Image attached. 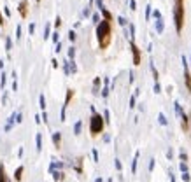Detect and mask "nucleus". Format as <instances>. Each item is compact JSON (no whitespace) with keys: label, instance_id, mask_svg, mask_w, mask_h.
Instances as JSON below:
<instances>
[{"label":"nucleus","instance_id":"39","mask_svg":"<svg viewBox=\"0 0 191 182\" xmlns=\"http://www.w3.org/2000/svg\"><path fill=\"white\" fill-rule=\"evenodd\" d=\"M2 21H4V19H2V14H0V25H2Z\"/></svg>","mask_w":191,"mask_h":182},{"label":"nucleus","instance_id":"27","mask_svg":"<svg viewBox=\"0 0 191 182\" xmlns=\"http://www.w3.org/2000/svg\"><path fill=\"white\" fill-rule=\"evenodd\" d=\"M21 117H23L21 112H18V114H16V123H21Z\"/></svg>","mask_w":191,"mask_h":182},{"label":"nucleus","instance_id":"3","mask_svg":"<svg viewBox=\"0 0 191 182\" xmlns=\"http://www.w3.org/2000/svg\"><path fill=\"white\" fill-rule=\"evenodd\" d=\"M104 128V117L100 114H93L91 117V124H90V130H91V135H98Z\"/></svg>","mask_w":191,"mask_h":182},{"label":"nucleus","instance_id":"36","mask_svg":"<svg viewBox=\"0 0 191 182\" xmlns=\"http://www.w3.org/2000/svg\"><path fill=\"white\" fill-rule=\"evenodd\" d=\"M93 158H95V161H98V152L97 151H93Z\"/></svg>","mask_w":191,"mask_h":182},{"label":"nucleus","instance_id":"7","mask_svg":"<svg viewBox=\"0 0 191 182\" xmlns=\"http://www.w3.org/2000/svg\"><path fill=\"white\" fill-rule=\"evenodd\" d=\"M21 174H23V167H19V168L14 172V179H16V181H21Z\"/></svg>","mask_w":191,"mask_h":182},{"label":"nucleus","instance_id":"32","mask_svg":"<svg viewBox=\"0 0 191 182\" xmlns=\"http://www.w3.org/2000/svg\"><path fill=\"white\" fill-rule=\"evenodd\" d=\"M28 30H30V33H33V30H35V25H33V23H32V25H30V26H28Z\"/></svg>","mask_w":191,"mask_h":182},{"label":"nucleus","instance_id":"21","mask_svg":"<svg viewBox=\"0 0 191 182\" xmlns=\"http://www.w3.org/2000/svg\"><path fill=\"white\" fill-rule=\"evenodd\" d=\"M49 37V25L46 26V30H44V39H47Z\"/></svg>","mask_w":191,"mask_h":182},{"label":"nucleus","instance_id":"11","mask_svg":"<svg viewBox=\"0 0 191 182\" xmlns=\"http://www.w3.org/2000/svg\"><path fill=\"white\" fill-rule=\"evenodd\" d=\"M39 102H40V109L44 110V109H46V98H44V95L39 96Z\"/></svg>","mask_w":191,"mask_h":182},{"label":"nucleus","instance_id":"37","mask_svg":"<svg viewBox=\"0 0 191 182\" xmlns=\"http://www.w3.org/2000/svg\"><path fill=\"white\" fill-rule=\"evenodd\" d=\"M116 168H118V170H121V163H119V160H116Z\"/></svg>","mask_w":191,"mask_h":182},{"label":"nucleus","instance_id":"35","mask_svg":"<svg viewBox=\"0 0 191 182\" xmlns=\"http://www.w3.org/2000/svg\"><path fill=\"white\" fill-rule=\"evenodd\" d=\"M118 21H119V25H126V21H125V18H119Z\"/></svg>","mask_w":191,"mask_h":182},{"label":"nucleus","instance_id":"12","mask_svg":"<svg viewBox=\"0 0 191 182\" xmlns=\"http://www.w3.org/2000/svg\"><path fill=\"white\" fill-rule=\"evenodd\" d=\"M53 142H54L56 147L60 145V133H54V135H53Z\"/></svg>","mask_w":191,"mask_h":182},{"label":"nucleus","instance_id":"5","mask_svg":"<svg viewBox=\"0 0 191 182\" xmlns=\"http://www.w3.org/2000/svg\"><path fill=\"white\" fill-rule=\"evenodd\" d=\"M163 28H165V26H163V19H156V32H158V33H161V32H163Z\"/></svg>","mask_w":191,"mask_h":182},{"label":"nucleus","instance_id":"22","mask_svg":"<svg viewBox=\"0 0 191 182\" xmlns=\"http://www.w3.org/2000/svg\"><path fill=\"white\" fill-rule=\"evenodd\" d=\"M107 95H109V88H107V86H105V88H104V91H102V96H104V98H105V96H107Z\"/></svg>","mask_w":191,"mask_h":182},{"label":"nucleus","instance_id":"9","mask_svg":"<svg viewBox=\"0 0 191 182\" xmlns=\"http://www.w3.org/2000/svg\"><path fill=\"white\" fill-rule=\"evenodd\" d=\"M137 161H139V152H135V158H133V163H132V172L137 170Z\"/></svg>","mask_w":191,"mask_h":182},{"label":"nucleus","instance_id":"23","mask_svg":"<svg viewBox=\"0 0 191 182\" xmlns=\"http://www.w3.org/2000/svg\"><path fill=\"white\" fill-rule=\"evenodd\" d=\"M133 107H135V96L130 98V109H133Z\"/></svg>","mask_w":191,"mask_h":182},{"label":"nucleus","instance_id":"17","mask_svg":"<svg viewBox=\"0 0 191 182\" xmlns=\"http://www.w3.org/2000/svg\"><path fill=\"white\" fill-rule=\"evenodd\" d=\"M181 170H183V174H188V165L186 163H181Z\"/></svg>","mask_w":191,"mask_h":182},{"label":"nucleus","instance_id":"1","mask_svg":"<svg viewBox=\"0 0 191 182\" xmlns=\"http://www.w3.org/2000/svg\"><path fill=\"white\" fill-rule=\"evenodd\" d=\"M174 16H175V28H177V32H181V30H183V21H184V7H183V0H177Z\"/></svg>","mask_w":191,"mask_h":182},{"label":"nucleus","instance_id":"29","mask_svg":"<svg viewBox=\"0 0 191 182\" xmlns=\"http://www.w3.org/2000/svg\"><path fill=\"white\" fill-rule=\"evenodd\" d=\"M130 9H132V11H135V9H137V7H135V0H132V2H130Z\"/></svg>","mask_w":191,"mask_h":182},{"label":"nucleus","instance_id":"41","mask_svg":"<svg viewBox=\"0 0 191 182\" xmlns=\"http://www.w3.org/2000/svg\"><path fill=\"white\" fill-rule=\"evenodd\" d=\"M37 2H40V0H37Z\"/></svg>","mask_w":191,"mask_h":182},{"label":"nucleus","instance_id":"40","mask_svg":"<svg viewBox=\"0 0 191 182\" xmlns=\"http://www.w3.org/2000/svg\"><path fill=\"white\" fill-rule=\"evenodd\" d=\"M95 182H102V179H97V181H95Z\"/></svg>","mask_w":191,"mask_h":182},{"label":"nucleus","instance_id":"25","mask_svg":"<svg viewBox=\"0 0 191 182\" xmlns=\"http://www.w3.org/2000/svg\"><path fill=\"white\" fill-rule=\"evenodd\" d=\"M53 40H54V42H56V44H58V42H60V37H58V33H53Z\"/></svg>","mask_w":191,"mask_h":182},{"label":"nucleus","instance_id":"13","mask_svg":"<svg viewBox=\"0 0 191 182\" xmlns=\"http://www.w3.org/2000/svg\"><path fill=\"white\" fill-rule=\"evenodd\" d=\"M16 39H18V40L21 39V26H19V25L16 26Z\"/></svg>","mask_w":191,"mask_h":182},{"label":"nucleus","instance_id":"6","mask_svg":"<svg viewBox=\"0 0 191 182\" xmlns=\"http://www.w3.org/2000/svg\"><path fill=\"white\" fill-rule=\"evenodd\" d=\"M37 151L39 152L42 151V135L40 133H37Z\"/></svg>","mask_w":191,"mask_h":182},{"label":"nucleus","instance_id":"30","mask_svg":"<svg viewBox=\"0 0 191 182\" xmlns=\"http://www.w3.org/2000/svg\"><path fill=\"white\" fill-rule=\"evenodd\" d=\"M183 181H184V182H190V175H188V174H184V175H183Z\"/></svg>","mask_w":191,"mask_h":182},{"label":"nucleus","instance_id":"20","mask_svg":"<svg viewBox=\"0 0 191 182\" xmlns=\"http://www.w3.org/2000/svg\"><path fill=\"white\" fill-rule=\"evenodd\" d=\"M149 16H151V5H147V9H146V18L149 19Z\"/></svg>","mask_w":191,"mask_h":182},{"label":"nucleus","instance_id":"15","mask_svg":"<svg viewBox=\"0 0 191 182\" xmlns=\"http://www.w3.org/2000/svg\"><path fill=\"white\" fill-rule=\"evenodd\" d=\"M160 91H161V86H160V82L156 81V82H154V93H160Z\"/></svg>","mask_w":191,"mask_h":182},{"label":"nucleus","instance_id":"10","mask_svg":"<svg viewBox=\"0 0 191 182\" xmlns=\"http://www.w3.org/2000/svg\"><path fill=\"white\" fill-rule=\"evenodd\" d=\"M11 47H12V39H11V37H7V40H5V49H7V51H11Z\"/></svg>","mask_w":191,"mask_h":182},{"label":"nucleus","instance_id":"33","mask_svg":"<svg viewBox=\"0 0 191 182\" xmlns=\"http://www.w3.org/2000/svg\"><path fill=\"white\" fill-rule=\"evenodd\" d=\"M54 51H56V53H60V51H61V44H60V42L56 44V49H54Z\"/></svg>","mask_w":191,"mask_h":182},{"label":"nucleus","instance_id":"8","mask_svg":"<svg viewBox=\"0 0 191 182\" xmlns=\"http://www.w3.org/2000/svg\"><path fill=\"white\" fill-rule=\"evenodd\" d=\"M81 128H82V123H81V121H77V123H75V126H74L75 135H79V133H81Z\"/></svg>","mask_w":191,"mask_h":182},{"label":"nucleus","instance_id":"24","mask_svg":"<svg viewBox=\"0 0 191 182\" xmlns=\"http://www.w3.org/2000/svg\"><path fill=\"white\" fill-rule=\"evenodd\" d=\"M68 39H70V40H74V39H75V33H74V32H72V30H70V32H68Z\"/></svg>","mask_w":191,"mask_h":182},{"label":"nucleus","instance_id":"31","mask_svg":"<svg viewBox=\"0 0 191 182\" xmlns=\"http://www.w3.org/2000/svg\"><path fill=\"white\" fill-rule=\"evenodd\" d=\"M25 7H26V4L23 2V4H21V9H19V11H21V14H25Z\"/></svg>","mask_w":191,"mask_h":182},{"label":"nucleus","instance_id":"19","mask_svg":"<svg viewBox=\"0 0 191 182\" xmlns=\"http://www.w3.org/2000/svg\"><path fill=\"white\" fill-rule=\"evenodd\" d=\"M53 175H54V181H58V179H61V175H63V174H61V172H54Z\"/></svg>","mask_w":191,"mask_h":182},{"label":"nucleus","instance_id":"34","mask_svg":"<svg viewBox=\"0 0 191 182\" xmlns=\"http://www.w3.org/2000/svg\"><path fill=\"white\" fill-rule=\"evenodd\" d=\"M42 119H44V123H46V121H47V112H46V110H44V112H42Z\"/></svg>","mask_w":191,"mask_h":182},{"label":"nucleus","instance_id":"26","mask_svg":"<svg viewBox=\"0 0 191 182\" xmlns=\"http://www.w3.org/2000/svg\"><path fill=\"white\" fill-rule=\"evenodd\" d=\"M12 91H18V81L14 79V82H12Z\"/></svg>","mask_w":191,"mask_h":182},{"label":"nucleus","instance_id":"28","mask_svg":"<svg viewBox=\"0 0 191 182\" xmlns=\"http://www.w3.org/2000/svg\"><path fill=\"white\" fill-rule=\"evenodd\" d=\"M0 182H4V167H0Z\"/></svg>","mask_w":191,"mask_h":182},{"label":"nucleus","instance_id":"2","mask_svg":"<svg viewBox=\"0 0 191 182\" xmlns=\"http://www.w3.org/2000/svg\"><path fill=\"white\" fill-rule=\"evenodd\" d=\"M109 33H111L109 21H100V25H98V28H97V35H98V40H100L102 46L105 44V39L109 37Z\"/></svg>","mask_w":191,"mask_h":182},{"label":"nucleus","instance_id":"16","mask_svg":"<svg viewBox=\"0 0 191 182\" xmlns=\"http://www.w3.org/2000/svg\"><path fill=\"white\" fill-rule=\"evenodd\" d=\"M74 56H75V49L70 47V49H68V58H74Z\"/></svg>","mask_w":191,"mask_h":182},{"label":"nucleus","instance_id":"14","mask_svg":"<svg viewBox=\"0 0 191 182\" xmlns=\"http://www.w3.org/2000/svg\"><path fill=\"white\" fill-rule=\"evenodd\" d=\"M158 119H160V124H163V126L167 124V119H165V116H163V114H160V116H158Z\"/></svg>","mask_w":191,"mask_h":182},{"label":"nucleus","instance_id":"38","mask_svg":"<svg viewBox=\"0 0 191 182\" xmlns=\"http://www.w3.org/2000/svg\"><path fill=\"white\" fill-rule=\"evenodd\" d=\"M154 168V160H151V163H149V170H153Z\"/></svg>","mask_w":191,"mask_h":182},{"label":"nucleus","instance_id":"18","mask_svg":"<svg viewBox=\"0 0 191 182\" xmlns=\"http://www.w3.org/2000/svg\"><path fill=\"white\" fill-rule=\"evenodd\" d=\"M153 16H154L156 19H161V12H160V11H154V12H153Z\"/></svg>","mask_w":191,"mask_h":182},{"label":"nucleus","instance_id":"4","mask_svg":"<svg viewBox=\"0 0 191 182\" xmlns=\"http://www.w3.org/2000/svg\"><path fill=\"white\" fill-rule=\"evenodd\" d=\"M132 51H133V56H135V60H133V61H135V65H139V63H140V54H139V49L135 47V44H133V42H132Z\"/></svg>","mask_w":191,"mask_h":182}]
</instances>
